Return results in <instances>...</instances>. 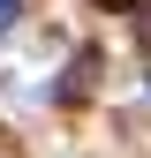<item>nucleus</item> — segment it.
<instances>
[{
	"label": "nucleus",
	"instance_id": "f03ea898",
	"mask_svg": "<svg viewBox=\"0 0 151 158\" xmlns=\"http://www.w3.org/2000/svg\"><path fill=\"white\" fill-rule=\"evenodd\" d=\"M15 15H23V0H0V30H15Z\"/></svg>",
	"mask_w": 151,
	"mask_h": 158
},
{
	"label": "nucleus",
	"instance_id": "7ed1b4c3",
	"mask_svg": "<svg viewBox=\"0 0 151 158\" xmlns=\"http://www.w3.org/2000/svg\"><path fill=\"white\" fill-rule=\"evenodd\" d=\"M98 8H136V0H98Z\"/></svg>",
	"mask_w": 151,
	"mask_h": 158
},
{
	"label": "nucleus",
	"instance_id": "f257e3e1",
	"mask_svg": "<svg viewBox=\"0 0 151 158\" xmlns=\"http://www.w3.org/2000/svg\"><path fill=\"white\" fill-rule=\"evenodd\" d=\"M136 38L151 45V0H136Z\"/></svg>",
	"mask_w": 151,
	"mask_h": 158
}]
</instances>
